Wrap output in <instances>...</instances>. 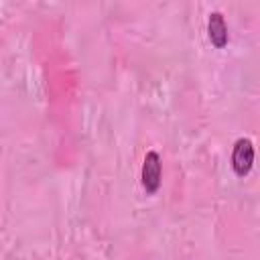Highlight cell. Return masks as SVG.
<instances>
[{"label": "cell", "mask_w": 260, "mask_h": 260, "mask_svg": "<svg viewBox=\"0 0 260 260\" xmlns=\"http://www.w3.org/2000/svg\"><path fill=\"white\" fill-rule=\"evenodd\" d=\"M160 175H162V165H160V156L156 150H148L142 162V187L146 189V193H154L160 187Z\"/></svg>", "instance_id": "cell-2"}, {"label": "cell", "mask_w": 260, "mask_h": 260, "mask_svg": "<svg viewBox=\"0 0 260 260\" xmlns=\"http://www.w3.org/2000/svg\"><path fill=\"white\" fill-rule=\"evenodd\" d=\"M254 165V144L250 138H238L232 150V169L236 175L244 177Z\"/></svg>", "instance_id": "cell-1"}, {"label": "cell", "mask_w": 260, "mask_h": 260, "mask_svg": "<svg viewBox=\"0 0 260 260\" xmlns=\"http://www.w3.org/2000/svg\"><path fill=\"white\" fill-rule=\"evenodd\" d=\"M207 32H209V41L215 47H225L228 45V24L225 18L219 10H213L207 18Z\"/></svg>", "instance_id": "cell-3"}]
</instances>
